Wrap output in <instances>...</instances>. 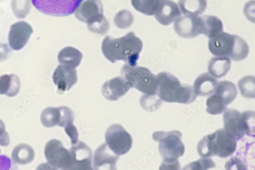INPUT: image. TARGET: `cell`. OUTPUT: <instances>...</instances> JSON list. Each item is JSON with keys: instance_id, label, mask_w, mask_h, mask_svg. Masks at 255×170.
I'll list each match as a JSON object with an SVG mask.
<instances>
[{"instance_id": "cell-12", "label": "cell", "mask_w": 255, "mask_h": 170, "mask_svg": "<svg viewBox=\"0 0 255 170\" xmlns=\"http://www.w3.org/2000/svg\"><path fill=\"white\" fill-rule=\"evenodd\" d=\"M174 28L175 32L181 37H196L202 34L201 17L194 15L181 16L175 21Z\"/></svg>"}, {"instance_id": "cell-2", "label": "cell", "mask_w": 255, "mask_h": 170, "mask_svg": "<svg viewBox=\"0 0 255 170\" xmlns=\"http://www.w3.org/2000/svg\"><path fill=\"white\" fill-rule=\"evenodd\" d=\"M156 95L166 102H177L189 104L193 102L197 96L192 87L181 84L174 75L167 72H161L157 76Z\"/></svg>"}, {"instance_id": "cell-33", "label": "cell", "mask_w": 255, "mask_h": 170, "mask_svg": "<svg viewBox=\"0 0 255 170\" xmlns=\"http://www.w3.org/2000/svg\"><path fill=\"white\" fill-rule=\"evenodd\" d=\"M133 20L132 13L128 10H124L117 14L114 18V22L118 27L125 29L132 25Z\"/></svg>"}, {"instance_id": "cell-37", "label": "cell", "mask_w": 255, "mask_h": 170, "mask_svg": "<svg viewBox=\"0 0 255 170\" xmlns=\"http://www.w3.org/2000/svg\"><path fill=\"white\" fill-rule=\"evenodd\" d=\"M226 170H247V165L240 159L234 157L230 159L226 165Z\"/></svg>"}, {"instance_id": "cell-8", "label": "cell", "mask_w": 255, "mask_h": 170, "mask_svg": "<svg viewBox=\"0 0 255 170\" xmlns=\"http://www.w3.org/2000/svg\"><path fill=\"white\" fill-rule=\"evenodd\" d=\"M45 156L49 164L54 169L71 170L72 162L69 150L64 147L56 139L49 141L45 148Z\"/></svg>"}, {"instance_id": "cell-22", "label": "cell", "mask_w": 255, "mask_h": 170, "mask_svg": "<svg viewBox=\"0 0 255 170\" xmlns=\"http://www.w3.org/2000/svg\"><path fill=\"white\" fill-rule=\"evenodd\" d=\"M20 88V81L17 75L11 74L0 76V94L14 97L18 94Z\"/></svg>"}, {"instance_id": "cell-35", "label": "cell", "mask_w": 255, "mask_h": 170, "mask_svg": "<svg viewBox=\"0 0 255 170\" xmlns=\"http://www.w3.org/2000/svg\"><path fill=\"white\" fill-rule=\"evenodd\" d=\"M141 98L148 102L140 100L142 108L146 111H156L160 108L162 103L161 100L156 97V95H145L142 96Z\"/></svg>"}, {"instance_id": "cell-17", "label": "cell", "mask_w": 255, "mask_h": 170, "mask_svg": "<svg viewBox=\"0 0 255 170\" xmlns=\"http://www.w3.org/2000/svg\"><path fill=\"white\" fill-rule=\"evenodd\" d=\"M119 156L114 153L107 144L104 143L97 148L94 158L95 170H116Z\"/></svg>"}, {"instance_id": "cell-19", "label": "cell", "mask_w": 255, "mask_h": 170, "mask_svg": "<svg viewBox=\"0 0 255 170\" xmlns=\"http://www.w3.org/2000/svg\"><path fill=\"white\" fill-rule=\"evenodd\" d=\"M218 82L210 73L202 74L195 81L193 88L194 92L197 96H210L215 93Z\"/></svg>"}, {"instance_id": "cell-42", "label": "cell", "mask_w": 255, "mask_h": 170, "mask_svg": "<svg viewBox=\"0 0 255 170\" xmlns=\"http://www.w3.org/2000/svg\"><path fill=\"white\" fill-rule=\"evenodd\" d=\"M4 1V0H0V1Z\"/></svg>"}, {"instance_id": "cell-1", "label": "cell", "mask_w": 255, "mask_h": 170, "mask_svg": "<svg viewBox=\"0 0 255 170\" xmlns=\"http://www.w3.org/2000/svg\"><path fill=\"white\" fill-rule=\"evenodd\" d=\"M142 47V41L134 32H130L117 38L106 36L102 42L101 49L104 56L112 62L123 60L127 65L135 67Z\"/></svg>"}, {"instance_id": "cell-32", "label": "cell", "mask_w": 255, "mask_h": 170, "mask_svg": "<svg viewBox=\"0 0 255 170\" xmlns=\"http://www.w3.org/2000/svg\"><path fill=\"white\" fill-rule=\"evenodd\" d=\"M243 129L249 136L255 135V112L246 111L241 114Z\"/></svg>"}, {"instance_id": "cell-41", "label": "cell", "mask_w": 255, "mask_h": 170, "mask_svg": "<svg viewBox=\"0 0 255 170\" xmlns=\"http://www.w3.org/2000/svg\"><path fill=\"white\" fill-rule=\"evenodd\" d=\"M180 165L178 160L173 162L163 161L160 166L161 170H179Z\"/></svg>"}, {"instance_id": "cell-14", "label": "cell", "mask_w": 255, "mask_h": 170, "mask_svg": "<svg viewBox=\"0 0 255 170\" xmlns=\"http://www.w3.org/2000/svg\"><path fill=\"white\" fill-rule=\"evenodd\" d=\"M153 15L159 23L167 26L181 17V12L178 5L172 0H160Z\"/></svg>"}, {"instance_id": "cell-25", "label": "cell", "mask_w": 255, "mask_h": 170, "mask_svg": "<svg viewBox=\"0 0 255 170\" xmlns=\"http://www.w3.org/2000/svg\"><path fill=\"white\" fill-rule=\"evenodd\" d=\"M179 7L185 15H199L203 13L207 7V0H179Z\"/></svg>"}, {"instance_id": "cell-38", "label": "cell", "mask_w": 255, "mask_h": 170, "mask_svg": "<svg viewBox=\"0 0 255 170\" xmlns=\"http://www.w3.org/2000/svg\"><path fill=\"white\" fill-rule=\"evenodd\" d=\"M66 134L70 137L72 145H75L79 141V134L76 127L73 123L70 124L65 127Z\"/></svg>"}, {"instance_id": "cell-24", "label": "cell", "mask_w": 255, "mask_h": 170, "mask_svg": "<svg viewBox=\"0 0 255 170\" xmlns=\"http://www.w3.org/2000/svg\"><path fill=\"white\" fill-rule=\"evenodd\" d=\"M35 157L33 148L26 144H20L14 147L11 157L13 162L18 165H26L31 163Z\"/></svg>"}, {"instance_id": "cell-3", "label": "cell", "mask_w": 255, "mask_h": 170, "mask_svg": "<svg viewBox=\"0 0 255 170\" xmlns=\"http://www.w3.org/2000/svg\"><path fill=\"white\" fill-rule=\"evenodd\" d=\"M237 140L224 129H220L212 134L207 135L198 145V152L203 158L218 156L227 158L235 153Z\"/></svg>"}, {"instance_id": "cell-10", "label": "cell", "mask_w": 255, "mask_h": 170, "mask_svg": "<svg viewBox=\"0 0 255 170\" xmlns=\"http://www.w3.org/2000/svg\"><path fill=\"white\" fill-rule=\"evenodd\" d=\"M71 155V170H92L93 153L91 148L86 144L78 141L72 145L69 149Z\"/></svg>"}, {"instance_id": "cell-11", "label": "cell", "mask_w": 255, "mask_h": 170, "mask_svg": "<svg viewBox=\"0 0 255 170\" xmlns=\"http://www.w3.org/2000/svg\"><path fill=\"white\" fill-rule=\"evenodd\" d=\"M33 33L32 27L25 21H19L10 27L8 34L9 44L13 50L22 49Z\"/></svg>"}, {"instance_id": "cell-36", "label": "cell", "mask_w": 255, "mask_h": 170, "mask_svg": "<svg viewBox=\"0 0 255 170\" xmlns=\"http://www.w3.org/2000/svg\"><path fill=\"white\" fill-rule=\"evenodd\" d=\"M216 166L215 163L210 159H200L189 164L183 170H206Z\"/></svg>"}, {"instance_id": "cell-18", "label": "cell", "mask_w": 255, "mask_h": 170, "mask_svg": "<svg viewBox=\"0 0 255 170\" xmlns=\"http://www.w3.org/2000/svg\"><path fill=\"white\" fill-rule=\"evenodd\" d=\"M224 130L237 141L242 139L245 134L244 132L241 113L236 110L229 109L223 115Z\"/></svg>"}, {"instance_id": "cell-7", "label": "cell", "mask_w": 255, "mask_h": 170, "mask_svg": "<svg viewBox=\"0 0 255 170\" xmlns=\"http://www.w3.org/2000/svg\"><path fill=\"white\" fill-rule=\"evenodd\" d=\"M105 140L111 150L119 156L128 153L133 144L131 135L119 124L109 127L105 134Z\"/></svg>"}, {"instance_id": "cell-28", "label": "cell", "mask_w": 255, "mask_h": 170, "mask_svg": "<svg viewBox=\"0 0 255 170\" xmlns=\"http://www.w3.org/2000/svg\"><path fill=\"white\" fill-rule=\"evenodd\" d=\"M207 112L212 115H219L225 112L227 109V105L218 95L213 94L207 99Z\"/></svg>"}, {"instance_id": "cell-21", "label": "cell", "mask_w": 255, "mask_h": 170, "mask_svg": "<svg viewBox=\"0 0 255 170\" xmlns=\"http://www.w3.org/2000/svg\"><path fill=\"white\" fill-rule=\"evenodd\" d=\"M231 65L230 58L226 56H217L210 59L208 70L211 75L217 78H221L229 71Z\"/></svg>"}, {"instance_id": "cell-13", "label": "cell", "mask_w": 255, "mask_h": 170, "mask_svg": "<svg viewBox=\"0 0 255 170\" xmlns=\"http://www.w3.org/2000/svg\"><path fill=\"white\" fill-rule=\"evenodd\" d=\"M103 12L101 0H86L80 3L74 13L81 22L89 24L104 16Z\"/></svg>"}, {"instance_id": "cell-4", "label": "cell", "mask_w": 255, "mask_h": 170, "mask_svg": "<svg viewBox=\"0 0 255 170\" xmlns=\"http://www.w3.org/2000/svg\"><path fill=\"white\" fill-rule=\"evenodd\" d=\"M121 73L131 88H135L145 95H156L157 78L148 69L139 66L131 67L127 64L122 67Z\"/></svg>"}, {"instance_id": "cell-5", "label": "cell", "mask_w": 255, "mask_h": 170, "mask_svg": "<svg viewBox=\"0 0 255 170\" xmlns=\"http://www.w3.org/2000/svg\"><path fill=\"white\" fill-rule=\"evenodd\" d=\"M159 142V151L164 162L178 160L185 152V146L181 141L182 134L177 131L169 132H157L152 136Z\"/></svg>"}, {"instance_id": "cell-16", "label": "cell", "mask_w": 255, "mask_h": 170, "mask_svg": "<svg viewBox=\"0 0 255 170\" xmlns=\"http://www.w3.org/2000/svg\"><path fill=\"white\" fill-rule=\"evenodd\" d=\"M52 79L57 87L58 92L62 94L70 90L77 83V72L75 69L59 65L55 69Z\"/></svg>"}, {"instance_id": "cell-31", "label": "cell", "mask_w": 255, "mask_h": 170, "mask_svg": "<svg viewBox=\"0 0 255 170\" xmlns=\"http://www.w3.org/2000/svg\"><path fill=\"white\" fill-rule=\"evenodd\" d=\"M32 0H12L11 8L15 16L18 18H24L29 13Z\"/></svg>"}, {"instance_id": "cell-15", "label": "cell", "mask_w": 255, "mask_h": 170, "mask_svg": "<svg viewBox=\"0 0 255 170\" xmlns=\"http://www.w3.org/2000/svg\"><path fill=\"white\" fill-rule=\"evenodd\" d=\"M130 88L128 82L123 77L118 76L103 84L102 93L106 99L117 101L128 92Z\"/></svg>"}, {"instance_id": "cell-40", "label": "cell", "mask_w": 255, "mask_h": 170, "mask_svg": "<svg viewBox=\"0 0 255 170\" xmlns=\"http://www.w3.org/2000/svg\"><path fill=\"white\" fill-rule=\"evenodd\" d=\"M11 54V50L6 43H0V62L6 60Z\"/></svg>"}, {"instance_id": "cell-26", "label": "cell", "mask_w": 255, "mask_h": 170, "mask_svg": "<svg viewBox=\"0 0 255 170\" xmlns=\"http://www.w3.org/2000/svg\"><path fill=\"white\" fill-rule=\"evenodd\" d=\"M214 93L220 96L228 105L236 99L238 89L236 85L231 82L222 81L218 82Z\"/></svg>"}, {"instance_id": "cell-34", "label": "cell", "mask_w": 255, "mask_h": 170, "mask_svg": "<svg viewBox=\"0 0 255 170\" xmlns=\"http://www.w3.org/2000/svg\"><path fill=\"white\" fill-rule=\"evenodd\" d=\"M89 30L94 33L105 34L110 28V23L105 16L91 24H88Z\"/></svg>"}, {"instance_id": "cell-20", "label": "cell", "mask_w": 255, "mask_h": 170, "mask_svg": "<svg viewBox=\"0 0 255 170\" xmlns=\"http://www.w3.org/2000/svg\"><path fill=\"white\" fill-rule=\"evenodd\" d=\"M82 57V54L79 50L73 47H67L60 51L58 60L60 65L75 69L80 65Z\"/></svg>"}, {"instance_id": "cell-39", "label": "cell", "mask_w": 255, "mask_h": 170, "mask_svg": "<svg viewBox=\"0 0 255 170\" xmlns=\"http://www.w3.org/2000/svg\"><path fill=\"white\" fill-rule=\"evenodd\" d=\"M10 144V138L6 131L4 122L0 120V146H7Z\"/></svg>"}, {"instance_id": "cell-23", "label": "cell", "mask_w": 255, "mask_h": 170, "mask_svg": "<svg viewBox=\"0 0 255 170\" xmlns=\"http://www.w3.org/2000/svg\"><path fill=\"white\" fill-rule=\"evenodd\" d=\"M200 17L202 34L211 38L223 32V24L222 20L217 16L205 15Z\"/></svg>"}, {"instance_id": "cell-29", "label": "cell", "mask_w": 255, "mask_h": 170, "mask_svg": "<svg viewBox=\"0 0 255 170\" xmlns=\"http://www.w3.org/2000/svg\"><path fill=\"white\" fill-rule=\"evenodd\" d=\"M160 0H131L133 7L146 15H153Z\"/></svg>"}, {"instance_id": "cell-9", "label": "cell", "mask_w": 255, "mask_h": 170, "mask_svg": "<svg viewBox=\"0 0 255 170\" xmlns=\"http://www.w3.org/2000/svg\"><path fill=\"white\" fill-rule=\"evenodd\" d=\"M240 37L237 35L222 32L210 38L208 42L209 51L215 56H226L232 59Z\"/></svg>"}, {"instance_id": "cell-6", "label": "cell", "mask_w": 255, "mask_h": 170, "mask_svg": "<svg viewBox=\"0 0 255 170\" xmlns=\"http://www.w3.org/2000/svg\"><path fill=\"white\" fill-rule=\"evenodd\" d=\"M83 0H32L33 6L42 13L65 16L74 13Z\"/></svg>"}, {"instance_id": "cell-27", "label": "cell", "mask_w": 255, "mask_h": 170, "mask_svg": "<svg viewBox=\"0 0 255 170\" xmlns=\"http://www.w3.org/2000/svg\"><path fill=\"white\" fill-rule=\"evenodd\" d=\"M61 114L59 108L49 107L42 112L40 120L42 125L47 128L59 125Z\"/></svg>"}, {"instance_id": "cell-30", "label": "cell", "mask_w": 255, "mask_h": 170, "mask_svg": "<svg viewBox=\"0 0 255 170\" xmlns=\"http://www.w3.org/2000/svg\"><path fill=\"white\" fill-rule=\"evenodd\" d=\"M255 77L246 76L239 82V87L242 95L246 98L254 99L255 97Z\"/></svg>"}]
</instances>
